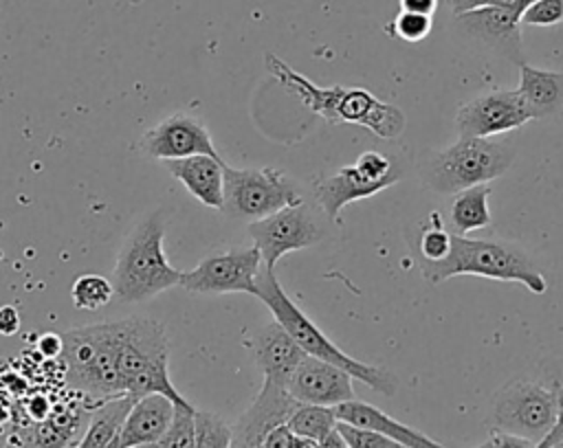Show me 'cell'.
I'll return each mask as SVG.
<instances>
[{"label": "cell", "instance_id": "1", "mask_svg": "<svg viewBox=\"0 0 563 448\" xmlns=\"http://www.w3.org/2000/svg\"><path fill=\"white\" fill-rule=\"evenodd\" d=\"M255 296L273 312L275 321H279L286 332L297 340V345L314 358L328 360L336 367H341L343 371H347L354 380H361L363 384H367L369 389L383 393V395H394L398 389V380L391 371L383 369V367H374L367 362H361L356 358H352L350 354H345L343 349H339L317 325L314 321H310L299 307L297 303L284 292V288L277 281L275 268H262L260 277L255 281Z\"/></svg>", "mask_w": 563, "mask_h": 448}, {"label": "cell", "instance_id": "2", "mask_svg": "<svg viewBox=\"0 0 563 448\" xmlns=\"http://www.w3.org/2000/svg\"><path fill=\"white\" fill-rule=\"evenodd\" d=\"M420 270L424 281L431 285H438L451 277L473 275L497 281H517L534 294H543L548 290L545 277L530 261V257L521 248L499 239H471L453 233L451 253L435 264L422 261Z\"/></svg>", "mask_w": 563, "mask_h": 448}, {"label": "cell", "instance_id": "3", "mask_svg": "<svg viewBox=\"0 0 563 448\" xmlns=\"http://www.w3.org/2000/svg\"><path fill=\"white\" fill-rule=\"evenodd\" d=\"M165 215H147L125 239L114 266V294L123 303H141L174 285H180L183 272L176 270L163 250Z\"/></svg>", "mask_w": 563, "mask_h": 448}, {"label": "cell", "instance_id": "4", "mask_svg": "<svg viewBox=\"0 0 563 448\" xmlns=\"http://www.w3.org/2000/svg\"><path fill=\"white\" fill-rule=\"evenodd\" d=\"M117 321L75 327L62 334L66 387L97 402L123 395L119 382Z\"/></svg>", "mask_w": 563, "mask_h": 448}, {"label": "cell", "instance_id": "5", "mask_svg": "<svg viewBox=\"0 0 563 448\" xmlns=\"http://www.w3.org/2000/svg\"><path fill=\"white\" fill-rule=\"evenodd\" d=\"M515 160V147L506 141L490 138H460L431 154L420 169L427 187L438 193L455 195L468 187L490 182L504 176Z\"/></svg>", "mask_w": 563, "mask_h": 448}, {"label": "cell", "instance_id": "6", "mask_svg": "<svg viewBox=\"0 0 563 448\" xmlns=\"http://www.w3.org/2000/svg\"><path fill=\"white\" fill-rule=\"evenodd\" d=\"M556 422V393L550 387L517 378L495 391L488 411V424L539 444Z\"/></svg>", "mask_w": 563, "mask_h": 448}, {"label": "cell", "instance_id": "7", "mask_svg": "<svg viewBox=\"0 0 563 448\" xmlns=\"http://www.w3.org/2000/svg\"><path fill=\"white\" fill-rule=\"evenodd\" d=\"M303 198L297 184L273 167L235 169L224 165V206L233 217L262 220L286 206L299 204Z\"/></svg>", "mask_w": 563, "mask_h": 448}, {"label": "cell", "instance_id": "8", "mask_svg": "<svg viewBox=\"0 0 563 448\" xmlns=\"http://www.w3.org/2000/svg\"><path fill=\"white\" fill-rule=\"evenodd\" d=\"M402 178V167L380 152H363L354 165L341 167L336 173L314 182V198L321 211L339 222V213L350 202L372 198Z\"/></svg>", "mask_w": 563, "mask_h": 448}, {"label": "cell", "instance_id": "9", "mask_svg": "<svg viewBox=\"0 0 563 448\" xmlns=\"http://www.w3.org/2000/svg\"><path fill=\"white\" fill-rule=\"evenodd\" d=\"M249 235L262 253V264L275 268V264L292 253L314 246L323 237V226L314 217L312 209L301 200L299 204L286 206L262 220L249 224Z\"/></svg>", "mask_w": 563, "mask_h": 448}, {"label": "cell", "instance_id": "10", "mask_svg": "<svg viewBox=\"0 0 563 448\" xmlns=\"http://www.w3.org/2000/svg\"><path fill=\"white\" fill-rule=\"evenodd\" d=\"M262 268V253L255 244L249 248H229L224 253L207 255L196 268L183 272L180 285L198 294H255V281Z\"/></svg>", "mask_w": 563, "mask_h": 448}, {"label": "cell", "instance_id": "11", "mask_svg": "<svg viewBox=\"0 0 563 448\" xmlns=\"http://www.w3.org/2000/svg\"><path fill=\"white\" fill-rule=\"evenodd\" d=\"M119 334V382L121 393L125 395L128 384L134 376L145 371L152 365L169 362V340L165 327L145 316H128L117 321Z\"/></svg>", "mask_w": 563, "mask_h": 448}, {"label": "cell", "instance_id": "12", "mask_svg": "<svg viewBox=\"0 0 563 448\" xmlns=\"http://www.w3.org/2000/svg\"><path fill=\"white\" fill-rule=\"evenodd\" d=\"M532 121L515 90H495L464 103L455 114L460 138H490Z\"/></svg>", "mask_w": 563, "mask_h": 448}, {"label": "cell", "instance_id": "13", "mask_svg": "<svg viewBox=\"0 0 563 448\" xmlns=\"http://www.w3.org/2000/svg\"><path fill=\"white\" fill-rule=\"evenodd\" d=\"M286 391L303 404H321V406H339L347 400H354L352 376L341 367L314 358L303 356L290 376Z\"/></svg>", "mask_w": 563, "mask_h": 448}, {"label": "cell", "instance_id": "14", "mask_svg": "<svg viewBox=\"0 0 563 448\" xmlns=\"http://www.w3.org/2000/svg\"><path fill=\"white\" fill-rule=\"evenodd\" d=\"M141 149L154 160H174L196 154L218 156L209 130L187 114H172L145 132Z\"/></svg>", "mask_w": 563, "mask_h": 448}, {"label": "cell", "instance_id": "15", "mask_svg": "<svg viewBox=\"0 0 563 448\" xmlns=\"http://www.w3.org/2000/svg\"><path fill=\"white\" fill-rule=\"evenodd\" d=\"M460 29L497 53L499 57L523 64V44H521V18L499 9V7H477L455 15Z\"/></svg>", "mask_w": 563, "mask_h": 448}, {"label": "cell", "instance_id": "16", "mask_svg": "<svg viewBox=\"0 0 563 448\" xmlns=\"http://www.w3.org/2000/svg\"><path fill=\"white\" fill-rule=\"evenodd\" d=\"M299 402L286 391V387L262 382V389L253 404L240 415L238 424L233 426L231 444L255 446L262 448L264 437L279 424H286L290 413Z\"/></svg>", "mask_w": 563, "mask_h": 448}, {"label": "cell", "instance_id": "17", "mask_svg": "<svg viewBox=\"0 0 563 448\" xmlns=\"http://www.w3.org/2000/svg\"><path fill=\"white\" fill-rule=\"evenodd\" d=\"M251 354L266 382L286 387L306 351L286 332L279 321H273L257 329L251 343Z\"/></svg>", "mask_w": 563, "mask_h": 448}, {"label": "cell", "instance_id": "18", "mask_svg": "<svg viewBox=\"0 0 563 448\" xmlns=\"http://www.w3.org/2000/svg\"><path fill=\"white\" fill-rule=\"evenodd\" d=\"M165 169L205 206H224V160L220 156L196 154L187 158L163 160Z\"/></svg>", "mask_w": 563, "mask_h": 448}, {"label": "cell", "instance_id": "19", "mask_svg": "<svg viewBox=\"0 0 563 448\" xmlns=\"http://www.w3.org/2000/svg\"><path fill=\"white\" fill-rule=\"evenodd\" d=\"M176 402L163 393H150L139 400H134L121 435L119 446L121 448H145L156 444L165 430L169 428L174 419Z\"/></svg>", "mask_w": 563, "mask_h": 448}, {"label": "cell", "instance_id": "20", "mask_svg": "<svg viewBox=\"0 0 563 448\" xmlns=\"http://www.w3.org/2000/svg\"><path fill=\"white\" fill-rule=\"evenodd\" d=\"M339 422L352 424V426H361V428H369L376 433L387 435L389 439L407 446V448H446L444 444L427 437L424 433L394 419L391 415H387L385 411L361 402V400H347L339 406H334Z\"/></svg>", "mask_w": 563, "mask_h": 448}, {"label": "cell", "instance_id": "21", "mask_svg": "<svg viewBox=\"0 0 563 448\" xmlns=\"http://www.w3.org/2000/svg\"><path fill=\"white\" fill-rule=\"evenodd\" d=\"M532 119L552 116L563 105V72L519 64V86L515 90Z\"/></svg>", "mask_w": 563, "mask_h": 448}, {"label": "cell", "instance_id": "22", "mask_svg": "<svg viewBox=\"0 0 563 448\" xmlns=\"http://www.w3.org/2000/svg\"><path fill=\"white\" fill-rule=\"evenodd\" d=\"M132 404H134V397L130 395H117L99 402V406L88 419L86 433L81 435L75 448H108L114 439H119Z\"/></svg>", "mask_w": 563, "mask_h": 448}, {"label": "cell", "instance_id": "23", "mask_svg": "<svg viewBox=\"0 0 563 448\" xmlns=\"http://www.w3.org/2000/svg\"><path fill=\"white\" fill-rule=\"evenodd\" d=\"M488 195H490L488 182L475 184L455 193L449 211L455 235H466L471 231L486 228L493 222L490 209H488Z\"/></svg>", "mask_w": 563, "mask_h": 448}, {"label": "cell", "instance_id": "24", "mask_svg": "<svg viewBox=\"0 0 563 448\" xmlns=\"http://www.w3.org/2000/svg\"><path fill=\"white\" fill-rule=\"evenodd\" d=\"M339 424L334 406H321V404H303L299 402L295 411L290 413L286 426L292 435L308 437L314 441L325 439Z\"/></svg>", "mask_w": 563, "mask_h": 448}, {"label": "cell", "instance_id": "25", "mask_svg": "<svg viewBox=\"0 0 563 448\" xmlns=\"http://www.w3.org/2000/svg\"><path fill=\"white\" fill-rule=\"evenodd\" d=\"M114 296V283L95 272L79 275L70 285V299L79 310L95 312L99 307H106Z\"/></svg>", "mask_w": 563, "mask_h": 448}, {"label": "cell", "instance_id": "26", "mask_svg": "<svg viewBox=\"0 0 563 448\" xmlns=\"http://www.w3.org/2000/svg\"><path fill=\"white\" fill-rule=\"evenodd\" d=\"M145 448H198L196 446V406L191 402L176 404L174 419L165 435Z\"/></svg>", "mask_w": 563, "mask_h": 448}, {"label": "cell", "instance_id": "27", "mask_svg": "<svg viewBox=\"0 0 563 448\" xmlns=\"http://www.w3.org/2000/svg\"><path fill=\"white\" fill-rule=\"evenodd\" d=\"M429 224H431V226L422 228V233L418 235L416 253L420 255L422 261L435 264V261H442V259L451 253L453 233H449V231L442 226V220H440V215H438L435 211L431 213Z\"/></svg>", "mask_w": 563, "mask_h": 448}, {"label": "cell", "instance_id": "28", "mask_svg": "<svg viewBox=\"0 0 563 448\" xmlns=\"http://www.w3.org/2000/svg\"><path fill=\"white\" fill-rule=\"evenodd\" d=\"M233 426L211 411L196 408V446L198 448H231Z\"/></svg>", "mask_w": 563, "mask_h": 448}, {"label": "cell", "instance_id": "29", "mask_svg": "<svg viewBox=\"0 0 563 448\" xmlns=\"http://www.w3.org/2000/svg\"><path fill=\"white\" fill-rule=\"evenodd\" d=\"M431 15L424 13H411V11H400L394 22L387 26V33L405 40V42H422L431 33Z\"/></svg>", "mask_w": 563, "mask_h": 448}, {"label": "cell", "instance_id": "30", "mask_svg": "<svg viewBox=\"0 0 563 448\" xmlns=\"http://www.w3.org/2000/svg\"><path fill=\"white\" fill-rule=\"evenodd\" d=\"M336 430L341 433L347 448H407V446L389 439L383 433L361 428V426H352V424H345V422H339Z\"/></svg>", "mask_w": 563, "mask_h": 448}, {"label": "cell", "instance_id": "31", "mask_svg": "<svg viewBox=\"0 0 563 448\" xmlns=\"http://www.w3.org/2000/svg\"><path fill=\"white\" fill-rule=\"evenodd\" d=\"M563 20V0H537L521 13V24L554 26Z\"/></svg>", "mask_w": 563, "mask_h": 448}, {"label": "cell", "instance_id": "32", "mask_svg": "<svg viewBox=\"0 0 563 448\" xmlns=\"http://www.w3.org/2000/svg\"><path fill=\"white\" fill-rule=\"evenodd\" d=\"M446 2H449V9L453 11V15L477 9V7H499V9H506L521 18V13L537 0H446Z\"/></svg>", "mask_w": 563, "mask_h": 448}, {"label": "cell", "instance_id": "33", "mask_svg": "<svg viewBox=\"0 0 563 448\" xmlns=\"http://www.w3.org/2000/svg\"><path fill=\"white\" fill-rule=\"evenodd\" d=\"M552 389L556 393V422L552 430L537 444V448H552L563 441V376L552 380Z\"/></svg>", "mask_w": 563, "mask_h": 448}, {"label": "cell", "instance_id": "34", "mask_svg": "<svg viewBox=\"0 0 563 448\" xmlns=\"http://www.w3.org/2000/svg\"><path fill=\"white\" fill-rule=\"evenodd\" d=\"M475 448H537V444L530 441V439H523V437H517V435L493 428L490 437L486 441H482L479 446H475Z\"/></svg>", "mask_w": 563, "mask_h": 448}, {"label": "cell", "instance_id": "35", "mask_svg": "<svg viewBox=\"0 0 563 448\" xmlns=\"http://www.w3.org/2000/svg\"><path fill=\"white\" fill-rule=\"evenodd\" d=\"M20 329V314L13 305H2L0 307V334L2 336H13Z\"/></svg>", "mask_w": 563, "mask_h": 448}, {"label": "cell", "instance_id": "36", "mask_svg": "<svg viewBox=\"0 0 563 448\" xmlns=\"http://www.w3.org/2000/svg\"><path fill=\"white\" fill-rule=\"evenodd\" d=\"M290 428L286 424L275 426L262 441V448H288V439H290Z\"/></svg>", "mask_w": 563, "mask_h": 448}, {"label": "cell", "instance_id": "37", "mask_svg": "<svg viewBox=\"0 0 563 448\" xmlns=\"http://www.w3.org/2000/svg\"><path fill=\"white\" fill-rule=\"evenodd\" d=\"M400 11H411V13H424L433 15L438 9V0H398Z\"/></svg>", "mask_w": 563, "mask_h": 448}, {"label": "cell", "instance_id": "38", "mask_svg": "<svg viewBox=\"0 0 563 448\" xmlns=\"http://www.w3.org/2000/svg\"><path fill=\"white\" fill-rule=\"evenodd\" d=\"M40 351L44 356H62V334H44L40 338Z\"/></svg>", "mask_w": 563, "mask_h": 448}, {"label": "cell", "instance_id": "39", "mask_svg": "<svg viewBox=\"0 0 563 448\" xmlns=\"http://www.w3.org/2000/svg\"><path fill=\"white\" fill-rule=\"evenodd\" d=\"M319 448H347V444L343 441L341 433L334 428L325 439H321V441H319Z\"/></svg>", "mask_w": 563, "mask_h": 448}, {"label": "cell", "instance_id": "40", "mask_svg": "<svg viewBox=\"0 0 563 448\" xmlns=\"http://www.w3.org/2000/svg\"><path fill=\"white\" fill-rule=\"evenodd\" d=\"M288 448H319V441L308 439V437H299V435H290Z\"/></svg>", "mask_w": 563, "mask_h": 448}, {"label": "cell", "instance_id": "41", "mask_svg": "<svg viewBox=\"0 0 563 448\" xmlns=\"http://www.w3.org/2000/svg\"><path fill=\"white\" fill-rule=\"evenodd\" d=\"M231 448H255V446H242V444H231Z\"/></svg>", "mask_w": 563, "mask_h": 448}, {"label": "cell", "instance_id": "42", "mask_svg": "<svg viewBox=\"0 0 563 448\" xmlns=\"http://www.w3.org/2000/svg\"><path fill=\"white\" fill-rule=\"evenodd\" d=\"M4 448H20V446H18V444H15V441H9V444H7V446H4Z\"/></svg>", "mask_w": 563, "mask_h": 448}, {"label": "cell", "instance_id": "43", "mask_svg": "<svg viewBox=\"0 0 563 448\" xmlns=\"http://www.w3.org/2000/svg\"><path fill=\"white\" fill-rule=\"evenodd\" d=\"M108 448H121V446H119V439H114V441H112Z\"/></svg>", "mask_w": 563, "mask_h": 448}, {"label": "cell", "instance_id": "44", "mask_svg": "<svg viewBox=\"0 0 563 448\" xmlns=\"http://www.w3.org/2000/svg\"><path fill=\"white\" fill-rule=\"evenodd\" d=\"M552 448H563V441H561V444H556V446H552Z\"/></svg>", "mask_w": 563, "mask_h": 448}]
</instances>
